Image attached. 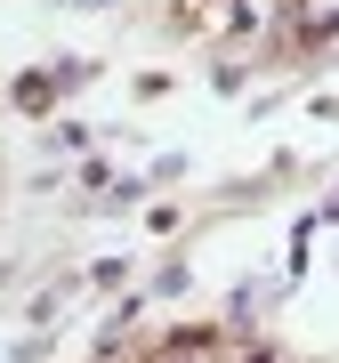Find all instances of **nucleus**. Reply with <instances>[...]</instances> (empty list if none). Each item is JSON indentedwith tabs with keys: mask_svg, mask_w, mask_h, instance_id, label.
Segmentation results:
<instances>
[{
	"mask_svg": "<svg viewBox=\"0 0 339 363\" xmlns=\"http://www.w3.org/2000/svg\"><path fill=\"white\" fill-rule=\"evenodd\" d=\"M307 9H323V16H339V0H307Z\"/></svg>",
	"mask_w": 339,
	"mask_h": 363,
	"instance_id": "f257e3e1",
	"label": "nucleus"
}]
</instances>
